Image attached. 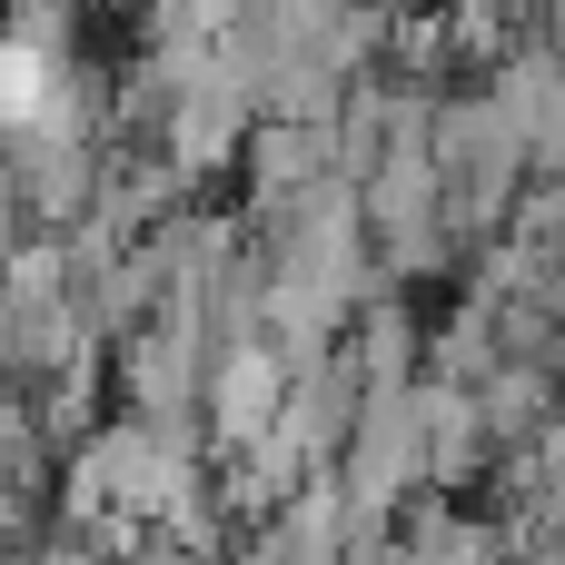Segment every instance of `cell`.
<instances>
[{"mask_svg":"<svg viewBox=\"0 0 565 565\" xmlns=\"http://www.w3.org/2000/svg\"><path fill=\"white\" fill-rule=\"evenodd\" d=\"M50 99H60V40L20 20V30L0 40V129H40Z\"/></svg>","mask_w":565,"mask_h":565,"instance_id":"obj_1","label":"cell"}]
</instances>
